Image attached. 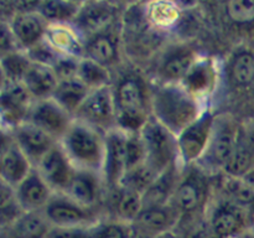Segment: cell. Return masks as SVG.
<instances>
[{
    "instance_id": "1",
    "label": "cell",
    "mask_w": 254,
    "mask_h": 238,
    "mask_svg": "<svg viewBox=\"0 0 254 238\" xmlns=\"http://www.w3.org/2000/svg\"><path fill=\"white\" fill-rule=\"evenodd\" d=\"M117 128L127 134H139L151 118V82L136 69L122 72L113 79Z\"/></svg>"
},
{
    "instance_id": "2",
    "label": "cell",
    "mask_w": 254,
    "mask_h": 238,
    "mask_svg": "<svg viewBox=\"0 0 254 238\" xmlns=\"http://www.w3.org/2000/svg\"><path fill=\"white\" fill-rule=\"evenodd\" d=\"M208 107L189 93L180 83L151 82V117L176 136Z\"/></svg>"
},
{
    "instance_id": "3",
    "label": "cell",
    "mask_w": 254,
    "mask_h": 238,
    "mask_svg": "<svg viewBox=\"0 0 254 238\" xmlns=\"http://www.w3.org/2000/svg\"><path fill=\"white\" fill-rule=\"evenodd\" d=\"M216 176L210 175L198 165L183 169L173 203L180 212V220L207 213L216 191Z\"/></svg>"
},
{
    "instance_id": "4",
    "label": "cell",
    "mask_w": 254,
    "mask_h": 238,
    "mask_svg": "<svg viewBox=\"0 0 254 238\" xmlns=\"http://www.w3.org/2000/svg\"><path fill=\"white\" fill-rule=\"evenodd\" d=\"M60 144L74 168L102 175L106 151V134L74 119L71 128L64 134Z\"/></svg>"
},
{
    "instance_id": "5",
    "label": "cell",
    "mask_w": 254,
    "mask_h": 238,
    "mask_svg": "<svg viewBox=\"0 0 254 238\" xmlns=\"http://www.w3.org/2000/svg\"><path fill=\"white\" fill-rule=\"evenodd\" d=\"M241 121L231 113L216 114L207 149L195 165L210 175L223 174L237 145Z\"/></svg>"
},
{
    "instance_id": "6",
    "label": "cell",
    "mask_w": 254,
    "mask_h": 238,
    "mask_svg": "<svg viewBox=\"0 0 254 238\" xmlns=\"http://www.w3.org/2000/svg\"><path fill=\"white\" fill-rule=\"evenodd\" d=\"M145 153V163L160 174L179 163L178 138L151 117L139 133Z\"/></svg>"
},
{
    "instance_id": "7",
    "label": "cell",
    "mask_w": 254,
    "mask_h": 238,
    "mask_svg": "<svg viewBox=\"0 0 254 238\" xmlns=\"http://www.w3.org/2000/svg\"><path fill=\"white\" fill-rule=\"evenodd\" d=\"M216 114L217 113L208 107L196 120L176 136L179 163L183 168L197 164L205 154L212 133Z\"/></svg>"
},
{
    "instance_id": "8",
    "label": "cell",
    "mask_w": 254,
    "mask_h": 238,
    "mask_svg": "<svg viewBox=\"0 0 254 238\" xmlns=\"http://www.w3.org/2000/svg\"><path fill=\"white\" fill-rule=\"evenodd\" d=\"M207 218L217 238H240L250 231L247 210L215 191Z\"/></svg>"
},
{
    "instance_id": "9",
    "label": "cell",
    "mask_w": 254,
    "mask_h": 238,
    "mask_svg": "<svg viewBox=\"0 0 254 238\" xmlns=\"http://www.w3.org/2000/svg\"><path fill=\"white\" fill-rule=\"evenodd\" d=\"M52 227L71 228L89 226L104 217L101 208H89L76 202L64 193L55 192L44 210Z\"/></svg>"
},
{
    "instance_id": "10",
    "label": "cell",
    "mask_w": 254,
    "mask_h": 238,
    "mask_svg": "<svg viewBox=\"0 0 254 238\" xmlns=\"http://www.w3.org/2000/svg\"><path fill=\"white\" fill-rule=\"evenodd\" d=\"M201 56L192 44H171L159 55L155 66V83H181L188 72Z\"/></svg>"
},
{
    "instance_id": "11",
    "label": "cell",
    "mask_w": 254,
    "mask_h": 238,
    "mask_svg": "<svg viewBox=\"0 0 254 238\" xmlns=\"http://www.w3.org/2000/svg\"><path fill=\"white\" fill-rule=\"evenodd\" d=\"M74 119L88 124L104 134L116 129L117 108L112 86L92 89L74 114Z\"/></svg>"
},
{
    "instance_id": "12",
    "label": "cell",
    "mask_w": 254,
    "mask_h": 238,
    "mask_svg": "<svg viewBox=\"0 0 254 238\" xmlns=\"http://www.w3.org/2000/svg\"><path fill=\"white\" fill-rule=\"evenodd\" d=\"M123 14L118 2L82 1L81 9L71 25L87 40L121 21Z\"/></svg>"
},
{
    "instance_id": "13",
    "label": "cell",
    "mask_w": 254,
    "mask_h": 238,
    "mask_svg": "<svg viewBox=\"0 0 254 238\" xmlns=\"http://www.w3.org/2000/svg\"><path fill=\"white\" fill-rule=\"evenodd\" d=\"M26 121L34 124L60 143L71 128L74 117L62 108L54 98H49L34 101Z\"/></svg>"
},
{
    "instance_id": "14",
    "label": "cell",
    "mask_w": 254,
    "mask_h": 238,
    "mask_svg": "<svg viewBox=\"0 0 254 238\" xmlns=\"http://www.w3.org/2000/svg\"><path fill=\"white\" fill-rule=\"evenodd\" d=\"M34 99L22 82H1V123L2 131H11L26 121Z\"/></svg>"
},
{
    "instance_id": "15",
    "label": "cell",
    "mask_w": 254,
    "mask_h": 238,
    "mask_svg": "<svg viewBox=\"0 0 254 238\" xmlns=\"http://www.w3.org/2000/svg\"><path fill=\"white\" fill-rule=\"evenodd\" d=\"M122 20L108 29L88 37L86 40L84 57H88L103 64L112 71L119 66L122 62V46H123Z\"/></svg>"
},
{
    "instance_id": "16",
    "label": "cell",
    "mask_w": 254,
    "mask_h": 238,
    "mask_svg": "<svg viewBox=\"0 0 254 238\" xmlns=\"http://www.w3.org/2000/svg\"><path fill=\"white\" fill-rule=\"evenodd\" d=\"M128 134L116 128L106 134V151L102 168L106 190L121 185L128 170V153H127Z\"/></svg>"
},
{
    "instance_id": "17",
    "label": "cell",
    "mask_w": 254,
    "mask_h": 238,
    "mask_svg": "<svg viewBox=\"0 0 254 238\" xmlns=\"http://www.w3.org/2000/svg\"><path fill=\"white\" fill-rule=\"evenodd\" d=\"M180 84L195 98L208 106V99L217 91L220 84V66L217 61L211 56L201 55Z\"/></svg>"
},
{
    "instance_id": "18",
    "label": "cell",
    "mask_w": 254,
    "mask_h": 238,
    "mask_svg": "<svg viewBox=\"0 0 254 238\" xmlns=\"http://www.w3.org/2000/svg\"><path fill=\"white\" fill-rule=\"evenodd\" d=\"M64 195L89 208H102L106 196V185L101 174L76 169Z\"/></svg>"
},
{
    "instance_id": "19",
    "label": "cell",
    "mask_w": 254,
    "mask_h": 238,
    "mask_svg": "<svg viewBox=\"0 0 254 238\" xmlns=\"http://www.w3.org/2000/svg\"><path fill=\"white\" fill-rule=\"evenodd\" d=\"M102 208L104 217L131 225L143 210V196L119 185L106 190Z\"/></svg>"
},
{
    "instance_id": "20",
    "label": "cell",
    "mask_w": 254,
    "mask_h": 238,
    "mask_svg": "<svg viewBox=\"0 0 254 238\" xmlns=\"http://www.w3.org/2000/svg\"><path fill=\"white\" fill-rule=\"evenodd\" d=\"M35 168L54 190V192L59 193L64 192L76 171V168L60 143L56 144Z\"/></svg>"
},
{
    "instance_id": "21",
    "label": "cell",
    "mask_w": 254,
    "mask_h": 238,
    "mask_svg": "<svg viewBox=\"0 0 254 238\" xmlns=\"http://www.w3.org/2000/svg\"><path fill=\"white\" fill-rule=\"evenodd\" d=\"M6 133L11 135L12 140L31 161L34 168L56 144H59L56 139L29 121H24Z\"/></svg>"
},
{
    "instance_id": "22",
    "label": "cell",
    "mask_w": 254,
    "mask_h": 238,
    "mask_svg": "<svg viewBox=\"0 0 254 238\" xmlns=\"http://www.w3.org/2000/svg\"><path fill=\"white\" fill-rule=\"evenodd\" d=\"M34 169L31 161L26 158L19 146L12 140L11 135L2 131L1 143V164L0 175L1 182L11 187H16Z\"/></svg>"
},
{
    "instance_id": "23",
    "label": "cell",
    "mask_w": 254,
    "mask_h": 238,
    "mask_svg": "<svg viewBox=\"0 0 254 238\" xmlns=\"http://www.w3.org/2000/svg\"><path fill=\"white\" fill-rule=\"evenodd\" d=\"M7 24L19 49L25 52L45 40L49 27L46 20L37 11L16 12L7 20Z\"/></svg>"
},
{
    "instance_id": "24",
    "label": "cell",
    "mask_w": 254,
    "mask_h": 238,
    "mask_svg": "<svg viewBox=\"0 0 254 238\" xmlns=\"http://www.w3.org/2000/svg\"><path fill=\"white\" fill-rule=\"evenodd\" d=\"M14 190L25 212H44L55 193L36 168Z\"/></svg>"
},
{
    "instance_id": "25",
    "label": "cell",
    "mask_w": 254,
    "mask_h": 238,
    "mask_svg": "<svg viewBox=\"0 0 254 238\" xmlns=\"http://www.w3.org/2000/svg\"><path fill=\"white\" fill-rule=\"evenodd\" d=\"M180 218V212L173 202L161 206H144L133 225L159 237L166 232L175 231Z\"/></svg>"
},
{
    "instance_id": "26",
    "label": "cell",
    "mask_w": 254,
    "mask_h": 238,
    "mask_svg": "<svg viewBox=\"0 0 254 238\" xmlns=\"http://www.w3.org/2000/svg\"><path fill=\"white\" fill-rule=\"evenodd\" d=\"M254 168V121L242 123L233 155L223 174L243 178Z\"/></svg>"
},
{
    "instance_id": "27",
    "label": "cell",
    "mask_w": 254,
    "mask_h": 238,
    "mask_svg": "<svg viewBox=\"0 0 254 238\" xmlns=\"http://www.w3.org/2000/svg\"><path fill=\"white\" fill-rule=\"evenodd\" d=\"M228 78L235 88L248 89L254 86V46L240 44L228 57Z\"/></svg>"
},
{
    "instance_id": "28",
    "label": "cell",
    "mask_w": 254,
    "mask_h": 238,
    "mask_svg": "<svg viewBox=\"0 0 254 238\" xmlns=\"http://www.w3.org/2000/svg\"><path fill=\"white\" fill-rule=\"evenodd\" d=\"M45 40L61 56L83 59L86 52V40L71 24L49 25Z\"/></svg>"
},
{
    "instance_id": "29",
    "label": "cell",
    "mask_w": 254,
    "mask_h": 238,
    "mask_svg": "<svg viewBox=\"0 0 254 238\" xmlns=\"http://www.w3.org/2000/svg\"><path fill=\"white\" fill-rule=\"evenodd\" d=\"M183 169L180 163H176L159 174L155 181L143 195V207L168 205L173 202Z\"/></svg>"
},
{
    "instance_id": "30",
    "label": "cell",
    "mask_w": 254,
    "mask_h": 238,
    "mask_svg": "<svg viewBox=\"0 0 254 238\" xmlns=\"http://www.w3.org/2000/svg\"><path fill=\"white\" fill-rule=\"evenodd\" d=\"M143 5L148 24L163 36L173 31L183 16V7L178 2L150 1Z\"/></svg>"
},
{
    "instance_id": "31",
    "label": "cell",
    "mask_w": 254,
    "mask_h": 238,
    "mask_svg": "<svg viewBox=\"0 0 254 238\" xmlns=\"http://www.w3.org/2000/svg\"><path fill=\"white\" fill-rule=\"evenodd\" d=\"M51 228L44 212H24L11 225L1 228V238H47Z\"/></svg>"
},
{
    "instance_id": "32",
    "label": "cell",
    "mask_w": 254,
    "mask_h": 238,
    "mask_svg": "<svg viewBox=\"0 0 254 238\" xmlns=\"http://www.w3.org/2000/svg\"><path fill=\"white\" fill-rule=\"evenodd\" d=\"M22 83L34 101H41L52 98L59 84V78L51 67L32 63Z\"/></svg>"
},
{
    "instance_id": "33",
    "label": "cell",
    "mask_w": 254,
    "mask_h": 238,
    "mask_svg": "<svg viewBox=\"0 0 254 238\" xmlns=\"http://www.w3.org/2000/svg\"><path fill=\"white\" fill-rule=\"evenodd\" d=\"M91 89L87 88L78 78L64 79L59 81L57 88L55 91L52 98L67 112L74 117L79 107L86 101L87 96L89 94Z\"/></svg>"
},
{
    "instance_id": "34",
    "label": "cell",
    "mask_w": 254,
    "mask_h": 238,
    "mask_svg": "<svg viewBox=\"0 0 254 238\" xmlns=\"http://www.w3.org/2000/svg\"><path fill=\"white\" fill-rule=\"evenodd\" d=\"M81 6L82 1H62V0L40 1L37 12L46 20L49 25L72 24Z\"/></svg>"
},
{
    "instance_id": "35",
    "label": "cell",
    "mask_w": 254,
    "mask_h": 238,
    "mask_svg": "<svg viewBox=\"0 0 254 238\" xmlns=\"http://www.w3.org/2000/svg\"><path fill=\"white\" fill-rule=\"evenodd\" d=\"M77 78L92 91V89L102 88V87L112 86L113 83V74L112 69L107 68L103 64L83 57L79 61L78 74Z\"/></svg>"
},
{
    "instance_id": "36",
    "label": "cell",
    "mask_w": 254,
    "mask_h": 238,
    "mask_svg": "<svg viewBox=\"0 0 254 238\" xmlns=\"http://www.w3.org/2000/svg\"><path fill=\"white\" fill-rule=\"evenodd\" d=\"M32 62L25 51H14L1 55L2 81L22 82Z\"/></svg>"
},
{
    "instance_id": "37",
    "label": "cell",
    "mask_w": 254,
    "mask_h": 238,
    "mask_svg": "<svg viewBox=\"0 0 254 238\" xmlns=\"http://www.w3.org/2000/svg\"><path fill=\"white\" fill-rule=\"evenodd\" d=\"M158 175L159 174L155 170H153L148 164L141 163L127 170L121 185L143 196L145 191L150 187L151 183L155 181Z\"/></svg>"
},
{
    "instance_id": "38",
    "label": "cell",
    "mask_w": 254,
    "mask_h": 238,
    "mask_svg": "<svg viewBox=\"0 0 254 238\" xmlns=\"http://www.w3.org/2000/svg\"><path fill=\"white\" fill-rule=\"evenodd\" d=\"M225 15L236 27L254 29V0H236L223 5Z\"/></svg>"
},
{
    "instance_id": "39",
    "label": "cell",
    "mask_w": 254,
    "mask_h": 238,
    "mask_svg": "<svg viewBox=\"0 0 254 238\" xmlns=\"http://www.w3.org/2000/svg\"><path fill=\"white\" fill-rule=\"evenodd\" d=\"M1 203H0V225L1 228L11 225L22 213L24 208L20 205L14 187L1 182Z\"/></svg>"
},
{
    "instance_id": "40",
    "label": "cell",
    "mask_w": 254,
    "mask_h": 238,
    "mask_svg": "<svg viewBox=\"0 0 254 238\" xmlns=\"http://www.w3.org/2000/svg\"><path fill=\"white\" fill-rule=\"evenodd\" d=\"M175 231L181 238H217L211 227L207 213L188 220H180Z\"/></svg>"
},
{
    "instance_id": "41",
    "label": "cell",
    "mask_w": 254,
    "mask_h": 238,
    "mask_svg": "<svg viewBox=\"0 0 254 238\" xmlns=\"http://www.w3.org/2000/svg\"><path fill=\"white\" fill-rule=\"evenodd\" d=\"M128 223L103 217L93 225V238H129Z\"/></svg>"
},
{
    "instance_id": "42",
    "label": "cell",
    "mask_w": 254,
    "mask_h": 238,
    "mask_svg": "<svg viewBox=\"0 0 254 238\" xmlns=\"http://www.w3.org/2000/svg\"><path fill=\"white\" fill-rule=\"evenodd\" d=\"M26 54L32 63L42 64V66L51 67V68L55 66L57 60L61 57V55L55 51L54 47L46 40H42L41 42L35 45L29 51H26Z\"/></svg>"
},
{
    "instance_id": "43",
    "label": "cell",
    "mask_w": 254,
    "mask_h": 238,
    "mask_svg": "<svg viewBox=\"0 0 254 238\" xmlns=\"http://www.w3.org/2000/svg\"><path fill=\"white\" fill-rule=\"evenodd\" d=\"M81 59L71 56H61L55 66L52 67L54 72L56 73L59 81H64V79L77 78L78 74V67Z\"/></svg>"
},
{
    "instance_id": "44",
    "label": "cell",
    "mask_w": 254,
    "mask_h": 238,
    "mask_svg": "<svg viewBox=\"0 0 254 238\" xmlns=\"http://www.w3.org/2000/svg\"><path fill=\"white\" fill-rule=\"evenodd\" d=\"M93 225L71 228L52 227L47 238H93Z\"/></svg>"
},
{
    "instance_id": "45",
    "label": "cell",
    "mask_w": 254,
    "mask_h": 238,
    "mask_svg": "<svg viewBox=\"0 0 254 238\" xmlns=\"http://www.w3.org/2000/svg\"><path fill=\"white\" fill-rule=\"evenodd\" d=\"M0 49H1V55L10 54L14 51H21L17 46L15 37L10 30L9 24L5 20H1V34H0Z\"/></svg>"
},
{
    "instance_id": "46",
    "label": "cell",
    "mask_w": 254,
    "mask_h": 238,
    "mask_svg": "<svg viewBox=\"0 0 254 238\" xmlns=\"http://www.w3.org/2000/svg\"><path fill=\"white\" fill-rule=\"evenodd\" d=\"M129 238H156V237L155 236L150 235V233H148L146 231L139 228L138 226L131 223V225L129 226Z\"/></svg>"
},
{
    "instance_id": "47",
    "label": "cell",
    "mask_w": 254,
    "mask_h": 238,
    "mask_svg": "<svg viewBox=\"0 0 254 238\" xmlns=\"http://www.w3.org/2000/svg\"><path fill=\"white\" fill-rule=\"evenodd\" d=\"M247 217L250 231L251 232H254V201L252 202V205L247 208Z\"/></svg>"
},
{
    "instance_id": "48",
    "label": "cell",
    "mask_w": 254,
    "mask_h": 238,
    "mask_svg": "<svg viewBox=\"0 0 254 238\" xmlns=\"http://www.w3.org/2000/svg\"><path fill=\"white\" fill-rule=\"evenodd\" d=\"M242 178L254 190V168L251 171H248V173L246 174Z\"/></svg>"
},
{
    "instance_id": "49",
    "label": "cell",
    "mask_w": 254,
    "mask_h": 238,
    "mask_svg": "<svg viewBox=\"0 0 254 238\" xmlns=\"http://www.w3.org/2000/svg\"><path fill=\"white\" fill-rule=\"evenodd\" d=\"M156 238H181V237L179 236V233L176 232V231H170V232L164 233V235H160Z\"/></svg>"
},
{
    "instance_id": "50",
    "label": "cell",
    "mask_w": 254,
    "mask_h": 238,
    "mask_svg": "<svg viewBox=\"0 0 254 238\" xmlns=\"http://www.w3.org/2000/svg\"><path fill=\"white\" fill-rule=\"evenodd\" d=\"M240 238H241V237H240Z\"/></svg>"
}]
</instances>
